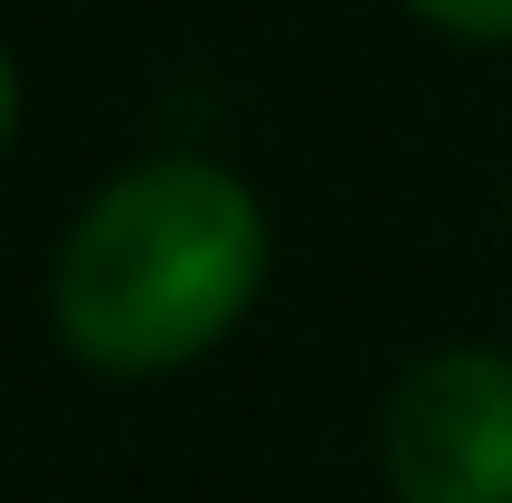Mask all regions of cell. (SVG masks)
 <instances>
[{"label":"cell","mask_w":512,"mask_h":503,"mask_svg":"<svg viewBox=\"0 0 512 503\" xmlns=\"http://www.w3.org/2000/svg\"><path fill=\"white\" fill-rule=\"evenodd\" d=\"M380 475L399 503H512V352L446 342L408 361L380 409Z\"/></svg>","instance_id":"cell-2"},{"label":"cell","mask_w":512,"mask_h":503,"mask_svg":"<svg viewBox=\"0 0 512 503\" xmlns=\"http://www.w3.org/2000/svg\"><path fill=\"white\" fill-rule=\"evenodd\" d=\"M266 285V209L228 162L162 152L76 209L48 266V323L86 371L152 380L228 342Z\"/></svg>","instance_id":"cell-1"},{"label":"cell","mask_w":512,"mask_h":503,"mask_svg":"<svg viewBox=\"0 0 512 503\" xmlns=\"http://www.w3.org/2000/svg\"><path fill=\"white\" fill-rule=\"evenodd\" d=\"M408 10L446 38H512V0H408Z\"/></svg>","instance_id":"cell-3"}]
</instances>
